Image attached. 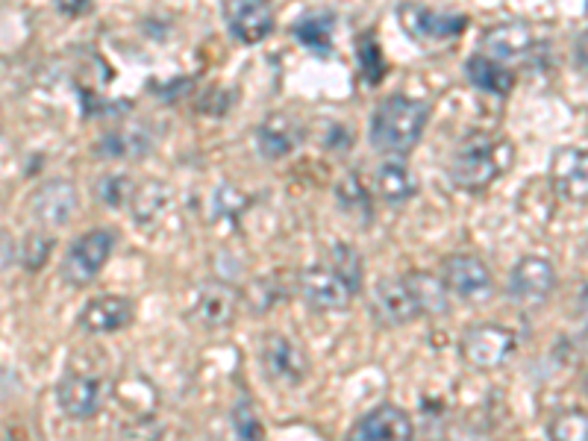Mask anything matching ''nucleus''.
<instances>
[{"label": "nucleus", "mask_w": 588, "mask_h": 441, "mask_svg": "<svg viewBox=\"0 0 588 441\" xmlns=\"http://www.w3.org/2000/svg\"><path fill=\"white\" fill-rule=\"evenodd\" d=\"M515 162V144L506 136L497 133H468L456 144L447 162V174L456 189L465 192H483L504 177Z\"/></svg>", "instance_id": "obj_1"}, {"label": "nucleus", "mask_w": 588, "mask_h": 441, "mask_svg": "<svg viewBox=\"0 0 588 441\" xmlns=\"http://www.w3.org/2000/svg\"><path fill=\"white\" fill-rule=\"evenodd\" d=\"M429 103L424 100H412L404 94H392L374 109L371 118V144L383 153H395L404 157L427 130Z\"/></svg>", "instance_id": "obj_2"}, {"label": "nucleus", "mask_w": 588, "mask_h": 441, "mask_svg": "<svg viewBox=\"0 0 588 441\" xmlns=\"http://www.w3.org/2000/svg\"><path fill=\"white\" fill-rule=\"evenodd\" d=\"M260 365L265 380L280 389H301L310 377V357L283 333H265L260 342Z\"/></svg>", "instance_id": "obj_3"}, {"label": "nucleus", "mask_w": 588, "mask_h": 441, "mask_svg": "<svg viewBox=\"0 0 588 441\" xmlns=\"http://www.w3.org/2000/svg\"><path fill=\"white\" fill-rule=\"evenodd\" d=\"M112 248H115L112 230H89V233L77 235L62 257L59 274L68 285L92 283L94 277L101 274V268L107 265V259L112 257Z\"/></svg>", "instance_id": "obj_4"}, {"label": "nucleus", "mask_w": 588, "mask_h": 441, "mask_svg": "<svg viewBox=\"0 0 588 441\" xmlns=\"http://www.w3.org/2000/svg\"><path fill=\"white\" fill-rule=\"evenodd\" d=\"M515 333L500 324H474L459 339V353L477 371H495L515 353Z\"/></svg>", "instance_id": "obj_5"}, {"label": "nucleus", "mask_w": 588, "mask_h": 441, "mask_svg": "<svg viewBox=\"0 0 588 441\" xmlns=\"http://www.w3.org/2000/svg\"><path fill=\"white\" fill-rule=\"evenodd\" d=\"M112 385L101 374H83V371H71L59 380L57 385V403L68 418L74 421H89L103 409L110 400Z\"/></svg>", "instance_id": "obj_6"}, {"label": "nucleus", "mask_w": 588, "mask_h": 441, "mask_svg": "<svg viewBox=\"0 0 588 441\" xmlns=\"http://www.w3.org/2000/svg\"><path fill=\"white\" fill-rule=\"evenodd\" d=\"M442 283L447 294H456L463 300H488L495 294V277L479 257L470 253H456L447 257L442 265Z\"/></svg>", "instance_id": "obj_7"}, {"label": "nucleus", "mask_w": 588, "mask_h": 441, "mask_svg": "<svg viewBox=\"0 0 588 441\" xmlns=\"http://www.w3.org/2000/svg\"><path fill=\"white\" fill-rule=\"evenodd\" d=\"M77 212V186L65 177L44 180L36 194L30 198V216L44 230H59L65 227Z\"/></svg>", "instance_id": "obj_8"}, {"label": "nucleus", "mask_w": 588, "mask_h": 441, "mask_svg": "<svg viewBox=\"0 0 588 441\" xmlns=\"http://www.w3.org/2000/svg\"><path fill=\"white\" fill-rule=\"evenodd\" d=\"M401 24L406 27V33L420 39V42H445V39H456L463 36V30L468 27V18L450 9H433V7H412L404 3L397 9Z\"/></svg>", "instance_id": "obj_9"}, {"label": "nucleus", "mask_w": 588, "mask_h": 441, "mask_svg": "<svg viewBox=\"0 0 588 441\" xmlns=\"http://www.w3.org/2000/svg\"><path fill=\"white\" fill-rule=\"evenodd\" d=\"M297 285H301L303 300H306L315 312H345V309L351 307V300L356 298V294L351 292V285L330 265L306 268L301 280H297Z\"/></svg>", "instance_id": "obj_10"}, {"label": "nucleus", "mask_w": 588, "mask_h": 441, "mask_svg": "<svg viewBox=\"0 0 588 441\" xmlns=\"http://www.w3.org/2000/svg\"><path fill=\"white\" fill-rule=\"evenodd\" d=\"M371 312L383 327H404L420 318L418 300L412 294L406 277L379 280L371 292Z\"/></svg>", "instance_id": "obj_11"}, {"label": "nucleus", "mask_w": 588, "mask_h": 441, "mask_svg": "<svg viewBox=\"0 0 588 441\" xmlns=\"http://www.w3.org/2000/svg\"><path fill=\"white\" fill-rule=\"evenodd\" d=\"M550 183L559 198L571 203L588 200V150L586 148H559L550 157Z\"/></svg>", "instance_id": "obj_12"}, {"label": "nucleus", "mask_w": 588, "mask_h": 441, "mask_svg": "<svg viewBox=\"0 0 588 441\" xmlns=\"http://www.w3.org/2000/svg\"><path fill=\"white\" fill-rule=\"evenodd\" d=\"M242 307V294L235 292L230 283H210L203 285L192 307V321L203 330H224L235 321Z\"/></svg>", "instance_id": "obj_13"}, {"label": "nucleus", "mask_w": 588, "mask_h": 441, "mask_svg": "<svg viewBox=\"0 0 588 441\" xmlns=\"http://www.w3.org/2000/svg\"><path fill=\"white\" fill-rule=\"evenodd\" d=\"M306 139V127L292 112H271L262 118L260 130H256V144L265 159H283L301 148Z\"/></svg>", "instance_id": "obj_14"}, {"label": "nucleus", "mask_w": 588, "mask_h": 441, "mask_svg": "<svg viewBox=\"0 0 588 441\" xmlns=\"http://www.w3.org/2000/svg\"><path fill=\"white\" fill-rule=\"evenodd\" d=\"M347 441H415V427L404 409L386 403L359 418Z\"/></svg>", "instance_id": "obj_15"}, {"label": "nucleus", "mask_w": 588, "mask_h": 441, "mask_svg": "<svg viewBox=\"0 0 588 441\" xmlns=\"http://www.w3.org/2000/svg\"><path fill=\"white\" fill-rule=\"evenodd\" d=\"M133 321V300L121 298V294H101L92 298L83 307L77 324L89 335H110L124 330Z\"/></svg>", "instance_id": "obj_16"}, {"label": "nucleus", "mask_w": 588, "mask_h": 441, "mask_svg": "<svg viewBox=\"0 0 588 441\" xmlns=\"http://www.w3.org/2000/svg\"><path fill=\"white\" fill-rule=\"evenodd\" d=\"M221 12H224L230 33L244 44L262 42L274 30V9L262 0H233V3H224Z\"/></svg>", "instance_id": "obj_17"}, {"label": "nucleus", "mask_w": 588, "mask_h": 441, "mask_svg": "<svg viewBox=\"0 0 588 441\" xmlns=\"http://www.w3.org/2000/svg\"><path fill=\"white\" fill-rule=\"evenodd\" d=\"M556 289V271L545 257H524L509 274V294L521 303H538Z\"/></svg>", "instance_id": "obj_18"}, {"label": "nucleus", "mask_w": 588, "mask_h": 441, "mask_svg": "<svg viewBox=\"0 0 588 441\" xmlns=\"http://www.w3.org/2000/svg\"><path fill=\"white\" fill-rule=\"evenodd\" d=\"M533 50V30L521 21H506L483 33V53L509 68V62H521Z\"/></svg>", "instance_id": "obj_19"}, {"label": "nucleus", "mask_w": 588, "mask_h": 441, "mask_svg": "<svg viewBox=\"0 0 588 441\" xmlns=\"http://www.w3.org/2000/svg\"><path fill=\"white\" fill-rule=\"evenodd\" d=\"M374 183H377L379 198L388 200V203H404V200L418 194V177L401 157H388L386 162H379Z\"/></svg>", "instance_id": "obj_20"}, {"label": "nucleus", "mask_w": 588, "mask_h": 441, "mask_svg": "<svg viewBox=\"0 0 588 441\" xmlns=\"http://www.w3.org/2000/svg\"><path fill=\"white\" fill-rule=\"evenodd\" d=\"M465 74H468V80L477 86L479 92L497 94V98H506L515 86L513 71L500 66V62H495V59H488L486 53H474V57L465 62Z\"/></svg>", "instance_id": "obj_21"}, {"label": "nucleus", "mask_w": 588, "mask_h": 441, "mask_svg": "<svg viewBox=\"0 0 588 441\" xmlns=\"http://www.w3.org/2000/svg\"><path fill=\"white\" fill-rule=\"evenodd\" d=\"M404 277L415 300H418L420 315H445L447 307H450V294H447L442 277L429 274V271H412Z\"/></svg>", "instance_id": "obj_22"}, {"label": "nucleus", "mask_w": 588, "mask_h": 441, "mask_svg": "<svg viewBox=\"0 0 588 441\" xmlns=\"http://www.w3.org/2000/svg\"><path fill=\"white\" fill-rule=\"evenodd\" d=\"M292 33L303 48L327 57L330 50H333V16L330 12H312V16H306L303 21L294 24Z\"/></svg>", "instance_id": "obj_23"}, {"label": "nucleus", "mask_w": 588, "mask_h": 441, "mask_svg": "<svg viewBox=\"0 0 588 441\" xmlns=\"http://www.w3.org/2000/svg\"><path fill=\"white\" fill-rule=\"evenodd\" d=\"M171 203V189L165 183H156V180H148V183H139L130 200V209L139 221H153L160 218Z\"/></svg>", "instance_id": "obj_24"}, {"label": "nucleus", "mask_w": 588, "mask_h": 441, "mask_svg": "<svg viewBox=\"0 0 588 441\" xmlns=\"http://www.w3.org/2000/svg\"><path fill=\"white\" fill-rule=\"evenodd\" d=\"M550 441H588V412L586 409H565L547 424Z\"/></svg>", "instance_id": "obj_25"}, {"label": "nucleus", "mask_w": 588, "mask_h": 441, "mask_svg": "<svg viewBox=\"0 0 588 441\" xmlns=\"http://www.w3.org/2000/svg\"><path fill=\"white\" fill-rule=\"evenodd\" d=\"M135 183L126 174H103L98 183H94V198L107 203V207H130L133 200Z\"/></svg>", "instance_id": "obj_26"}, {"label": "nucleus", "mask_w": 588, "mask_h": 441, "mask_svg": "<svg viewBox=\"0 0 588 441\" xmlns=\"http://www.w3.org/2000/svg\"><path fill=\"white\" fill-rule=\"evenodd\" d=\"M330 268L336 271L347 285H351V292L356 294L362 289V257L351 244H336V248L330 250Z\"/></svg>", "instance_id": "obj_27"}, {"label": "nucleus", "mask_w": 588, "mask_h": 441, "mask_svg": "<svg viewBox=\"0 0 588 441\" xmlns=\"http://www.w3.org/2000/svg\"><path fill=\"white\" fill-rule=\"evenodd\" d=\"M336 198H338V203L351 212V216H359V218H365V221L371 218V194L356 174H347L345 180L338 183Z\"/></svg>", "instance_id": "obj_28"}, {"label": "nucleus", "mask_w": 588, "mask_h": 441, "mask_svg": "<svg viewBox=\"0 0 588 441\" xmlns=\"http://www.w3.org/2000/svg\"><path fill=\"white\" fill-rule=\"evenodd\" d=\"M286 285H280V274H271L256 280V283L244 292V300H247L256 312H268V309H274L280 300L286 298Z\"/></svg>", "instance_id": "obj_29"}, {"label": "nucleus", "mask_w": 588, "mask_h": 441, "mask_svg": "<svg viewBox=\"0 0 588 441\" xmlns=\"http://www.w3.org/2000/svg\"><path fill=\"white\" fill-rule=\"evenodd\" d=\"M233 427H235V439L239 441H265V430H262V421L256 415V409L251 407V400H239L233 407Z\"/></svg>", "instance_id": "obj_30"}, {"label": "nucleus", "mask_w": 588, "mask_h": 441, "mask_svg": "<svg viewBox=\"0 0 588 441\" xmlns=\"http://www.w3.org/2000/svg\"><path fill=\"white\" fill-rule=\"evenodd\" d=\"M151 148L148 139H144L139 130H130V133H110L103 139L101 153L107 157H142L144 150Z\"/></svg>", "instance_id": "obj_31"}, {"label": "nucleus", "mask_w": 588, "mask_h": 441, "mask_svg": "<svg viewBox=\"0 0 588 441\" xmlns=\"http://www.w3.org/2000/svg\"><path fill=\"white\" fill-rule=\"evenodd\" d=\"M51 235L44 233H30L21 242V250H18V259L24 262V268H30V271H39V268L48 262V257H51Z\"/></svg>", "instance_id": "obj_32"}, {"label": "nucleus", "mask_w": 588, "mask_h": 441, "mask_svg": "<svg viewBox=\"0 0 588 441\" xmlns=\"http://www.w3.org/2000/svg\"><path fill=\"white\" fill-rule=\"evenodd\" d=\"M359 66H362V77H365L368 83H379V80H383V71H386V66H383V53H379L377 42H374L371 36L359 44Z\"/></svg>", "instance_id": "obj_33"}, {"label": "nucleus", "mask_w": 588, "mask_h": 441, "mask_svg": "<svg viewBox=\"0 0 588 441\" xmlns=\"http://www.w3.org/2000/svg\"><path fill=\"white\" fill-rule=\"evenodd\" d=\"M18 259V244L16 239L7 233V230H0V271H7L12 262Z\"/></svg>", "instance_id": "obj_34"}, {"label": "nucleus", "mask_w": 588, "mask_h": 441, "mask_svg": "<svg viewBox=\"0 0 588 441\" xmlns=\"http://www.w3.org/2000/svg\"><path fill=\"white\" fill-rule=\"evenodd\" d=\"M586 392H588V374H586Z\"/></svg>", "instance_id": "obj_35"}]
</instances>
